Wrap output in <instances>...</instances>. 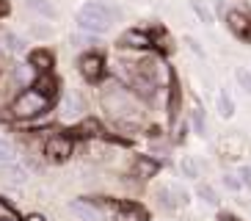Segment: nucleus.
Segmentation results:
<instances>
[{
    "label": "nucleus",
    "mask_w": 251,
    "mask_h": 221,
    "mask_svg": "<svg viewBox=\"0 0 251 221\" xmlns=\"http://www.w3.org/2000/svg\"><path fill=\"white\" fill-rule=\"evenodd\" d=\"M188 6H191V11H193V14L199 17V22H201V25H213V22H215L213 11H210V8H207L204 3H201V0H191Z\"/></svg>",
    "instance_id": "cd10ccee"
},
{
    "label": "nucleus",
    "mask_w": 251,
    "mask_h": 221,
    "mask_svg": "<svg viewBox=\"0 0 251 221\" xmlns=\"http://www.w3.org/2000/svg\"><path fill=\"white\" fill-rule=\"evenodd\" d=\"M100 39H97V33H86V30H80V33H75L72 36V47L80 53H94L100 50Z\"/></svg>",
    "instance_id": "f3484780"
},
{
    "label": "nucleus",
    "mask_w": 251,
    "mask_h": 221,
    "mask_svg": "<svg viewBox=\"0 0 251 221\" xmlns=\"http://www.w3.org/2000/svg\"><path fill=\"white\" fill-rule=\"evenodd\" d=\"M196 196L204 202V205H210V207H215L221 199H218V191H215L213 185H207V183H199L196 185Z\"/></svg>",
    "instance_id": "393cba45"
},
{
    "label": "nucleus",
    "mask_w": 251,
    "mask_h": 221,
    "mask_svg": "<svg viewBox=\"0 0 251 221\" xmlns=\"http://www.w3.org/2000/svg\"><path fill=\"white\" fill-rule=\"evenodd\" d=\"M75 136H77V138H86V141H105V138H108V127H105L100 119L86 116V119H80V122H77Z\"/></svg>",
    "instance_id": "9d476101"
},
{
    "label": "nucleus",
    "mask_w": 251,
    "mask_h": 221,
    "mask_svg": "<svg viewBox=\"0 0 251 221\" xmlns=\"http://www.w3.org/2000/svg\"><path fill=\"white\" fill-rule=\"evenodd\" d=\"M33 88H36V91H42L50 103L58 97V81H55L50 72H42V78H36V83H33Z\"/></svg>",
    "instance_id": "6ab92c4d"
},
{
    "label": "nucleus",
    "mask_w": 251,
    "mask_h": 221,
    "mask_svg": "<svg viewBox=\"0 0 251 221\" xmlns=\"http://www.w3.org/2000/svg\"><path fill=\"white\" fill-rule=\"evenodd\" d=\"M30 33H33L36 39H47V36L52 33V28H47V25H39V22H36V25H30Z\"/></svg>",
    "instance_id": "2f4dec72"
},
{
    "label": "nucleus",
    "mask_w": 251,
    "mask_h": 221,
    "mask_svg": "<svg viewBox=\"0 0 251 221\" xmlns=\"http://www.w3.org/2000/svg\"><path fill=\"white\" fill-rule=\"evenodd\" d=\"M75 152V144H72V136H50L45 141V158L50 163H64L69 161Z\"/></svg>",
    "instance_id": "423d86ee"
},
{
    "label": "nucleus",
    "mask_w": 251,
    "mask_h": 221,
    "mask_svg": "<svg viewBox=\"0 0 251 221\" xmlns=\"http://www.w3.org/2000/svg\"><path fill=\"white\" fill-rule=\"evenodd\" d=\"M179 171H182L185 180H199L201 166H199V161H196L193 155H182V158H179Z\"/></svg>",
    "instance_id": "aec40b11"
},
{
    "label": "nucleus",
    "mask_w": 251,
    "mask_h": 221,
    "mask_svg": "<svg viewBox=\"0 0 251 221\" xmlns=\"http://www.w3.org/2000/svg\"><path fill=\"white\" fill-rule=\"evenodd\" d=\"M0 221H17V219H0Z\"/></svg>",
    "instance_id": "4c0bfd02"
},
{
    "label": "nucleus",
    "mask_w": 251,
    "mask_h": 221,
    "mask_svg": "<svg viewBox=\"0 0 251 221\" xmlns=\"http://www.w3.org/2000/svg\"><path fill=\"white\" fill-rule=\"evenodd\" d=\"M218 221H240V219H237L235 213H229V210H221V213H218Z\"/></svg>",
    "instance_id": "f704fd0d"
},
{
    "label": "nucleus",
    "mask_w": 251,
    "mask_h": 221,
    "mask_svg": "<svg viewBox=\"0 0 251 221\" xmlns=\"http://www.w3.org/2000/svg\"><path fill=\"white\" fill-rule=\"evenodd\" d=\"M119 14H122V11H119L116 6H108L102 0H89V3H83V6L77 8L75 22H77V28L86 30V33H105Z\"/></svg>",
    "instance_id": "f03ea898"
},
{
    "label": "nucleus",
    "mask_w": 251,
    "mask_h": 221,
    "mask_svg": "<svg viewBox=\"0 0 251 221\" xmlns=\"http://www.w3.org/2000/svg\"><path fill=\"white\" fill-rule=\"evenodd\" d=\"M100 105L108 116H113L116 122H135L138 125L144 110H141V97L135 94L130 86L119 81V78H111V81L102 86L100 91Z\"/></svg>",
    "instance_id": "f257e3e1"
},
{
    "label": "nucleus",
    "mask_w": 251,
    "mask_h": 221,
    "mask_svg": "<svg viewBox=\"0 0 251 221\" xmlns=\"http://www.w3.org/2000/svg\"><path fill=\"white\" fill-rule=\"evenodd\" d=\"M218 113H221L224 119H232L235 116V100H232V94H229V88H218Z\"/></svg>",
    "instance_id": "412c9836"
},
{
    "label": "nucleus",
    "mask_w": 251,
    "mask_h": 221,
    "mask_svg": "<svg viewBox=\"0 0 251 221\" xmlns=\"http://www.w3.org/2000/svg\"><path fill=\"white\" fill-rule=\"evenodd\" d=\"M14 161H17V147L8 138H0V166H8Z\"/></svg>",
    "instance_id": "c85d7f7f"
},
{
    "label": "nucleus",
    "mask_w": 251,
    "mask_h": 221,
    "mask_svg": "<svg viewBox=\"0 0 251 221\" xmlns=\"http://www.w3.org/2000/svg\"><path fill=\"white\" fill-rule=\"evenodd\" d=\"M235 81H237V86H240L246 94L251 97V69H246V66H237V69H235Z\"/></svg>",
    "instance_id": "c756f323"
},
{
    "label": "nucleus",
    "mask_w": 251,
    "mask_h": 221,
    "mask_svg": "<svg viewBox=\"0 0 251 221\" xmlns=\"http://www.w3.org/2000/svg\"><path fill=\"white\" fill-rule=\"evenodd\" d=\"M3 50L11 53V55H23L28 50V44H25L23 36H17V33H3Z\"/></svg>",
    "instance_id": "4be33fe9"
},
{
    "label": "nucleus",
    "mask_w": 251,
    "mask_h": 221,
    "mask_svg": "<svg viewBox=\"0 0 251 221\" xmlns=\"http://www.w3.org/2000/svg\"><path fill=\"white\" fill-rule=\"evenodd\" d=\"M224 22H226L229 33H232L235 39L251 44V14L246 11V8H226Z\"/></svg>",
    "instance_id": "39448f33"
},
{
    "label": "nucleus",
    "mask_w": 251,
    "mask_h": 221,
    "mask_svg": "<svg viewBox=\"0 0 251 221\" xmlns=\"http://www.w3.org/2000/svg\"><path fill=\"white\" fill-rule=\"evenodd\" d=\"M25 8L33 11V14H39V17H45V20H52V17H55V8H52L50 0H25Z\"/></svg>",
    "instance_id": "5701e85b"
},
{
    "label": "nucleus",
    "mask_w": 251,
    "mask_h": 221,
    "mask_svg": "<svg viewBox=\"0 0 251 221\" xmlns=\"http://www.w3.org/2000/svg\"><path fill=\"white\" fill-rule=\"evenodd\" d=\"M185 44H188V47H191V50L196 53V55H204V50H201V44L196 42L193 36H185Z\"/></svg>",
    "instance_id": "72a5a7b5"
},
{
    "label": "nucleus",
    "mask_w": 251,
    "mask_h": 221,
    "mask_svg": "<svg viewBox=\"0 0 251 221\" xmlns=\"http://www.w3.org/2000/svg\"><path fill=\"white\" fill-rule=\"evenodd\" d=\"M237 174H240V180H243V185L251 191V166H240L237 169Z\"/></svg>",
    "instance_id": "473e14b6"
},
{
    "label": "nucleus",
    "mask_w": 251,
    "mask_h": 221,
    "mask_svg": "<svg viewBox=\"0 0 251 221\" xmlns=\"http://www.w3.org/2000/svg\"><path fill=\"white\" fill-rule=\"evenodd\" d=\"M155 196H157V205H160L163 210H177V199H174L171 185H160L155 191Z\"/></svg>",
    "instance_id": "b1692460"
},
{
    "label": "nucleus",
    "mask_w": 251,
    "mask_h": 221,
    "mask_svg": "<svg viewBox=\"0 0 251 221\" xmlns=\"http://www.w3.org/2000/svg\"><path fill=\"white\" fill-rule=\"evenodd\" d=\"M171 191H174V199H177V207H188V205H191V193L185 191L182 185L171 183Z\"/></svg>",
    "instance_id": "7c9ffc66"
},
{
    "label": "nucleus",
    "mask_w": 251,
    "mask_h": 221,
    "mask_svg": "<svg viewBox=\"0 0 251 221\" xmlns=\"http://www.w3.org/2000/svg\"><path fill=\"white\" fill-rule=\"evenodd\" d=\"M147 210L135 202H116L113 213L108 216V221H147Z\"/></svg>",
    "instance_id": "9b49d317"
},
{
    "label": "nucleus",
    "mask_w": 251,
    "mask_h": 221,
    "mask_svg": "<svg viewBox=\"0 0 251 221\" xmlns=\"http://www.w3.org/2000/svg\"><path fill=\"white\" fill-rule=\"evenodd\" d=\"M69 213L77 216L80 221H105L91 199H75V202H69Z\"/></svg>",
    "instance_id": "ddd939ff"
},
{
    "label": "nucleus",
    "mask_w": 251,
    "mask_h": 221,
    "mask_svg": "<svg viewBox=\"0 0 251 221\" xmlns=\"http://www.w3.org/2000/svg\"><path fill=\"white\" fill-rule=\"evenodd\" d=\"M36 72H39L36 66H30V61H25V64H14V66H11L8 78H11L20 88H30L33 83H36V78H39Z\"/></svg>",
    "instance_id": "f8f14e48"
},
{
    "label": "nucleus",
    "mask_w": 251,
    "mask_h": 221,
    "mask_svg": "<svg viewBox=\"0 0 251 221\" xmlns=\"http://www.w3.org/2000/svg\"><path fill=\"white\" fill-rule=\"evenodd\" d=\"M77 69H80V75H83L89 83L102 81L105 61H102V55H100V50H94V53H80V58H77Z\"/></svg>",
    "instance_id": "0eeeda50"
},
{
    "label": "nucleus",
    "mask_w": 251,
    "mask_h": 221,
    "mask_svg": "<svg viewBox=\"0 0 251 221\" xmlns=\"http://www.w3.org/2000/svg\"><path fill=\"white\" fill-rule=\"evenodd\" d=\"M8 11H11V3L8 0H0V17H6Z\"/></svg>",
    "instance_id": "c9c22d12"
},
{
    "label": "nucleus",
    "mask_w": 251,
    "mask_h": 221,
    "mask_svg": "<svg viewBox=\"0 0 251 221\" xmlns=\"http://www.w3.org/2000/svg\"><path fill=\"white\" fill-rule=\"evenodd\" d=\"M221 185L226 188V191H232V193H240V191L246 188L237 171H224V174H221Z\"/></svg>",
    "instance_id": "bb28decb"
},
{
    "label": "nucleus",
    "mask_w": 251,
    "mask_h": 221,
    "mask_svg": "<svg viewBox=\"0 0 251 221\" xmlns=\"http://www.w3.org/2000/svg\"><path fill=\"white\" fill-rule=\"evenodd\" d=\"M246 149V141L237 136V133H229V136H224L221 141H218V152L224 155V158H229V161H237L240 155H243Z\"/></svg>",
    "instance_id": "4468645a"
},
{
    "label": "nucleus",
    "mask_w": 251,
    "mask_h": 221,
    "mask_svg": "<svg viewBox=\"0 0 251 221\" xmlns=\"http://www.w3.org/2000/svg\"><path fill=\"white\" fill-rule=\"evenodd\" d=\"M47 108H50V100H47L42 91H36V88H23L20 94L14 97V103H11V116L14 119H23V122H33V119H39L42 113H47Z\"/></svg>",
    "instance_id": "7ed1b4c3"
},
{
    "label": "nucleus",
    "mask_w": 251,
    "mask_h": 221,
    "mask_svg": "<svg viewBox=\"0 0 251 221\" xmlns=\"http://www.w3.org/2000/svg\"><path fill=\"white\" fill-rule=\"evenodd\" d=\"M83 110H86V100H83V94H75V91H69V94H64V100H61L58 116L64 119V122H80V119H83Z\"/></svg>",
    "instance_id": "1a4fd4ad"
},
{
    "label": "nucleus",
    "mask_w": 251,
    "mask_h": 221,
    "mask_svg": "<svg viewBox=\"0 0 251 221\" xmlns=\"http://www.w3.org/2000/svg\"><path fill=\"white\" fill-rule=\"evenodd\" d=\"M3 180L11 185H23L25 180H28V166L25 163H8V166H3Z\"/></svg>",
    "instance_id": "a211bd4d"
},
{
    "label": "nucleus",
    "mask_w": 251,
    "mask_h": 221,
    "mask_svg": "<svg viewBox=\"0 0 251 221\" xmlns=\"http://www.w3.org/2000/svg\"><path fill=\"white\" fill-rule=\"evenodd\" d=\"M119 50H149L152 47V33L149 30H141V28H127L122 36H119Z\"/></svg>",
    "instance_id": "6e6552de"
},
{
    "label": "nucleus",
    "mask_w": 251,
    "mask_h": 221,
    "mask_svg": "<svg viewBox=\"0 0 251 221\" xmlns=\"http://www.w3.org/2000/svg\"><path fill=\"white\" fill-rule=\"evenodd\" d=\"M23 221H45V216L42 213H30V216H25Z\"/></svg>",
    "instance_id": "e433bc0d"
},
{
    "label": "nucleus",
    "mask_w": 251,
    "mask_h": 221,
    "mask_svg": "<svg viewBox=\"0 0 251 221\" xmlns=\"http://www.w3.org/2000/svg\"><path fill=\"white\" fill-rule=\"evenodd\" d=\"M135 69H138L144 78H149L157 88H163V86L171 83V66L163 61L160 53H147V55H141L138 64H135Z\"/></svg>",
    "instance_id": "20e7f679"
},
{
    "label": "nucleus",
    "mask_w": 251,
    "mask_h": 221,
    "mask_svg": "<svg viewBox=\"0 0 251 221\" xmlns=\"http://www.w3.org/2000/svg\"><path fill=\"white\" fill-rule=\"evenodd\" d=\"M157 171H160V161L149 158V155H138L133 161V177H138V180H149V177H155Z\"/></svg>",
    "instance_id": "2eb2a0df"
},
{
    "label": "nucleus",
    "mask_w": 251,
    "mask_h": 221,
    "mask_svg": "<svg viewBox=\"0 0 251 221\" xmlns=\"http://www.w3.org/2000/svg\"><path fill=\"white\" fill-rule=\"evenodd\" d=\"M28 61H30V66H36L39 72H50L55 66V53L47 50V47H36V50H30Z\"/></svg>",
    "instance_id": "dca6fc26"
},
{
    "label": "nucleus",
    "mask_w": 251,
    "mask_h": 221,
    "mask_svg": "<svg viewBox=\"0 0 251 221\" xmlns=\"http://www.w3.org/2000/svg\"><path fill=\"white\" fill-rule=\"evenodd\" d=\"M191 125H193V133H196V136H207V119H204V108H201V105H193Z\"/></svg>",
    "instance_id": "a878e982"
}]
</instances>
